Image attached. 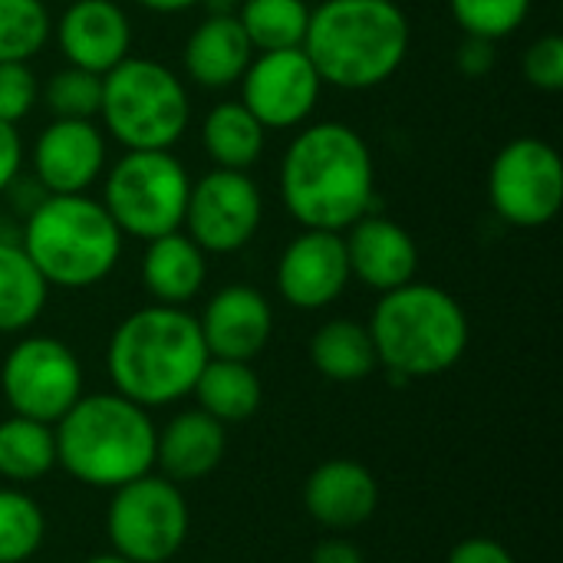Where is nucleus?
<instances>
[{
  "label": "nucleus",
  "instance_id": "nucleus-1",
  "mask_svg": "<svg viewBox=\"0 0 563 563\" xmlns=\"http://www.w3.org/2000/svg\"><path fill=\"white\" fill-rule=\"evenodd\" d=\"M280 201L300 228L343 234L376 201L369 142L346 122L300 125L280 158Z\"/></svg>",
  "mask_w": 563,
  "mask_h": 563
},
{
  "label": "nucleus",
  "instance_id": "nucleus-2",
  "mask_svg": "<svg viewBox=\"0 0 563 563\" xmlns=\"http://www.w3.org/2000/svg\"><path fill=\"white\" fill-rule=\"evenodd\" d=\"M205 363L208 346L198 317L165 303L132 310L106 346V373L115 393L142 409L172 406L191 396Z\"/></svg>",
  "mask_w": 563,
  "mask_h": 563
},
{
  "label": "nucleus",
  "instance_id": "nucleus-3",
  "mask_svg": "<svg viewBox=\"0 0 563 563\" xmlns=\"http://www.w3.org/2000/svg\"><path fill=\"white\" fill-rule=\"evenodd\" d=\"M412 46V26L396 0H323L310 10L303 53L323 86L366 92L389 82Z\"/></svg>",
  "mask_w": 563,
  "mask_h": 563
},
{
  "label": "nucleus",
  "instance_id": "nucleus-4",
  "mask_svg": "<svg viewBox=\"0 0 563 563\" xmlns=\"http://www.w3.org/2000/svg\"><path fill=\"white\" fill-rule=\"evenodd\" d=\"M53 432L56 465L79 485L115 492L155 472V422L119 393H82Z\"/></svg>",
  "mask_w": 563,
  "mask_h": 563
},
{
  "label": "nucleus",
  "instance_id": "nucleus-5",
  "mask_svg": "<svg viewBox=\"0 0 563 563\" xmlns=\"http://www.w3.org/2000/svg\"><path fill=\"white\" fill-rule=\"evenodd\" d=\"M366 327L379 366L396 383L449 373L459 366L472 340L462 303L449 290L419 280L379 294Z\"/></svg>",
  "mask_w": 563,
  "mask_h": 563
},
{
  "label": "nucleus",
  "instance_id": "nucleus-6",
  "mask_svg": "<svg viewBox=\"0 0 563 563\" xmlns=\"http://www.w3.org/2000/svg\"><path fill=\"white\" fill-rule=\"evenodd\" d=\"M122 231L89 195H46L23 214L20 247L49 287L86 290L102 284L122 257Z\"/></svg>",
  "mask_w": 563,
  "mask_h": 563
},
{
  "label": "nucleus",
  "instance_id": "nucleus-7",
  "mask_svg": "<svg viewBox=\"0 0 563 563\" xmlns=\"http://www.w3.org/2000/svg\"><path fill=\"white\" fill-rule=\"evenodd\" d=\"M106 139L125 152H172L191 125L185 79L158 59L125 56L102 76L99 115Z\"/></svg>",
  "mask_w": 563,
  "mask_h": 563
},
{
  "label": "nucleus",
  "instance_id": "nucleus-8",
  "mask_svg": "<svg viewBox=\"0 0 563 563\" xmlns=\"http://www.w3.org/2000/svg\"><path fill=\"white\" fill-rule=\"evenodd\" d=\"M188 191L191 175L172 152H125L106 172L99 201L122 238L155 241L181 231Z\"/></svg>",
  "mask_w": 563,
  "mask_h": 563
},
{
  "label": "nucleus",
  "instance_id": "nucleus-9",
  "mask_svg": "<svg viewBox=\"0 0 563 563\" xmlns=\"http://www.w3.org/2000/svg\"><path fill=\"white\" fill-rule=\"evenodd\" d=\"M191 511L175 482L142 475L112 492L106 508V538L112 554L129 563H168L188 541Z\"/></svg>",
  "mask_w": 563,
  "mask_h": 563
},
{
  "label": "nucleus",
  "instance_id": "nucleus-10",
  "mask_svg": "<svg viewBox=\"0 0 563 563\" xmlns=\"http://www.w3.org/2000/svg\"><path fill=\"white\" fill-rule=\"evenodd\" d=\"M492 211L521 231L551 224L563 208L561 152L534 135L511 139L488 168Z\"/></svg>",
  "mask_w": 563,
  "mask_h": 563
},
{
  "label": "nucleus",
  "instance_id": "nucleus-11",
  "mask_svg": "<svg viewBox=\"0 0 563 563\" xmlns=\"http://www.w3.org/2000/svg\"><path fill=\"white\" fill-rule=\"evenodd\" d=\"M0 393L10 412L56 426L82 396L79 356L56 336H23L3 356Z\"/></svg>",
  "mask_w": 563,
  "mask_h": 563
},
{
  "label": "nucleus",
  "instance_id": "nucleus-12",
  "mask_svg": "<svg viewBox=\"0 0 563 563\" xmlns=\"http://www.w3.org/2000/svg\"><path fill=\"white\" fill-rule=\"evenodd\" d=\"M264 221V195L247 172L211 168L191 181L181 231L205 254H234L247 247Z\"/></svg>",
  "mask_w": 563,
  "mask_h": 563
},
{
  "label": "nucleus",
  "instance_id": "nucleus-13",
  "mask_svg": "<svg viewBox=\"0 0 563 563\" xmlns=\"http://www.w3.org/2000/svg\"><path fill=\"white\" fill-rule=\"evenodd\" d=\"M323 79L303 46L254 53L241 76V102L264 129H300L317 112Z\"/></svg>",
  "mask_w": 563,
  "mask_h": 563
},
{
  "label": "nucleus",
  "instance_id": "nucleus-14",
  "mask_svg": "<svg viewBox=\"0 0 563 563\" xmlns=\"http://www.w3.org/2000/svg\"><path fill=\"white\" fill-rule=\"evenodd\" d=\"M106 158L109 142L96 119H53L33 142V181L46 195H86Z\"/></svg>",
  "mask_w": 563,
  "mask_h": 563
},
{
  "label": "nucleus",
  "instance_id": "nucleus-15",
  "mask_svg": "<svg viewBox=\"0 0 563 563\" xmlns=\"http://www.w3.org/2000/svg\"><path fill=\"white\" fill-rule=\"evenodd\" d=\"M343 234L303 228L277 261V290L294 310H327L350 287Z\"/></svg>",
  "mask_w": 563,
  "mask_h": 563
},
{
  "label": "nucleus",
  "instance_id": "nucleus-16",
  "mask_svg": "<svg viewBox=\"0 0 563 563\" xmlns=\"http://www.w3.org/2000/svg\"><path fill=\"white\" fill-rule=\"evenodd\" d=\"M198 327L208 356L251 363L274 336V310L257 287L228 284L205 303Z\"/></svg>",
  "mask_w": 563,
  "mask_h": 563
},
{
  "label": "nucleus",
  "instance_id": "nucleus-17",
  "mask_svg": "<svg viewBox=\"0 0 563 563\" xmlns=\"http://www.w3.org/2000/svg\"><path fill=\"white\" fill-rule=\"evenodd\" d=\"M53 33L66 63L96 76L132 56V23L115 0H69Z\"/></svg>",
  "mask_w": 563,
  "mask_h": 563
},
{
  "label": "nucleus",
  "instance_id": "nucleus-18",
  "mask_svg": "<svg viewBox=\"0 0 563 563\" xmlns=\"http://www.w3.org/2000/svg\"><path fill=\"white\" fill-rule=\"evenodd\" d=\"M346 261L353 280L376 294H389L406 287L419 274V244L416 238L393 218L363 214L356 224L343 231Z\"/></svg>",
  "mask_w": 563,
  "mask_h": 563
},
{
  "label": "nucleus",
  "instance_id": "nucleus-19",
  "mask_svg": "<svg viewBox=\"0 0 563 563\" xmlns=\"http://www.w3.org/2000/svg\"><path fill=\"white\" fill-rule=\"evenodd\" d=\"M379 482L376 475L353 459L320 462L303 485L307 515L327 531H356L379 511Z\"/></svg>",
  "mask_w": 563,
  "mask_h": 563
},
{
  "label": "nucleus",
  "instance_id": "nucleus-20",
  "mask_svg": "<svg viewBox=\"0 0 563 563\" xmlns=\"http://www.w3.org/2000/svg\"><path fill=\"white\" fill-rule=\"evenodd\" d=\"M228 426L201 409H185L155 429V468L175 485L208 478L228 452Z\"/></svg>",
  "mask_w": 563,
  "mask_h": 563
},
{
  "label": "nucleus",
  "instance_id": "nucleus-21",
  "mask_svg": "<svg viewBox=\"0 0 563 563\" xmlns=\"http://www.w3.org/2000/svg\"><path fill=\"white\" fill-rule=\"evenodd\" d=\"M254 46L234 13H208L185 40V76L201 89H228L241 82Z\"/></svg>",
  "mask_w": 563,
  "mask_h": 563
},
{
  "label": "nucleus",
  "instance_id": "nucleus-22",
  "mask_svg": "<svg viewBox=\"0 0 563 563\" xmlns=\"http://www.w3.org/2000/svg\"><path fill=\"white\" fill-rule=\"evenodd\" d=\"M205 280H208V254L185 231H172L155 241H145L142 284L155 303L185 307L201 294Z\"/></svg>",
  "mask_w": 563,
  "mask_h": 563
},
{
  "label": "nucleus",
  "instance_id": "nucleus-23",
  "mask_svg": "<svg viewBox=\"0 0 563 563\" xmlns=\"http://www.w3.org/2000/svg\"><path fill=\"white\" fill-rule=\"evenodd\" d=\"M191 396L198 399L201 412H208L221 426H234V422H247L251 416H257L264 402V386L251 363L208 356L205 369L195 379Z\"/></svg>",
  "mask_w": 563,
  "mask_h": 563
},
{
  "label": "nucleus",
  "instance_id": "nucleus-24",
  "mask_svg": "<svg viewBox=\"0 0 563 563\" xmlns=\"http://www.w3.org/2000/svg\"><path fill=\"white\" fill-rule=\"evenodd\" d=\"M201 145L214 168L251 172L267 145V129L251 115L241 99H228L208 109L201 122Z\"/></svg>",
  "mask_w": 563,
  "mask_h": 563
},
{
  "label": "nucleus",
  "instance_id": "nucleus-25",
  "mask_svg": "<svg viewBox=\"0 0 563 563\" xmlns=\"http://www.w3.org/2000/svg\"><path fill=\"white\" fill-rule=\"evenodd\" d=\"M310 363L330 383H363L379 369L369 327L343 317L317 327L310 336Z\"/></svg>",
  "mask_w": 563,
  "mask_h": 563
},
{
  "label": "nucleus",
  "instance_id": "nucleus-26",
  "mask_svg": "<svg viewBox=\"0 0 563 563\" xmlns=\"http://www.w3.org/2000/svg\"><path fill=\"white\" fill-rule=\"evenodd\" d=\"M49 284L20 241L0 238V333H26L46 310Z\"/></svg>",
  "mask_w": 563,
  "mask_h": 563
},
{
  "label": "nucleus",
  "instance_id": "nucleus-27",
  "mask_svg": "<svg viewBox=\"0 0 563 563\" xmlns=\"http://www.w3.org/2000/svg\"><path fill=\"white\" fill-rule=\"evenodd\" d=\"M56 468V432L49 422H36L10 412L0 422V478L10 485H33Z\"/></svg>",
  "mask_w": 563,
  "mask_h": 563
},
{
  "label": "nucleus",
  "instance_id": "nucleus-28",
  "mask_svg": "<svg viewBox=\"0 0 563 563\" xmlns=\"http://www.w3.org/2000/svg\"><path fill=\"white\" fill-rule=\"evenodd\" d=\"M310 10L313 7L307 0H241L234 16L254 53H271L303 46Z\"/></svg>",
  "mask_w": 563,
  "mask_h": 563
},
{
  "label": "nucleus",
  "instance_id": "nucleus-29",
  "mask_svg": "<svg viewBox=\"0 0 563 563\" xmlns=\"http://www.w3.org/2000/svg\"><path fill=\"white\" fill-rule=\"evenodd\" d=\"M46 538V515L20 488H0V563H26Z\"/></svg>",
  "mask_w": 563,
  "mask_h": 563
},
{
  "label": "nucleus",
  "instance_id": "nucleus-30",
  "mask_svg": "<svg viewBox=\"0 0 563 563\" xmlns=\"http://www.w3.org/2000/svg\"><path fill=\"white\" fill-rule=\"evenodd\" d=\"M53 36L43 0H0V63H30Z\"/></svg>",
  "mask_w": 563,
  "mask_h": 563
},
{
  "label": "nucleus",
  "instance_id": "nucleus-31",
  "mask_svg": "<svg viewBox=\"0 0 563 563\" xmlns=\"http://www.w3.org/2000/svg\"><path fill=\"white\" fill-rule=\"evenodd\" d=\"M534 0H449V13L465 36L505 40L525 26Z\"/></svg>",
  "mask_w": 563,
  "mask_h": 563
},
{
  "label": "nucleus",
  "instance_id": "nucleus-32",
  "mask_svg": "<svg viewBox=\"0 0 563 563\" xmlns=\"http://www.w3.org/2000/svg\"><path fill=\"white\" fill-rule=\"evenodd\" d=\"M40 96L53 119H96L102 102V76L66 63L43 82Z\"/></svg>",
  "mask_w": 563,
  "mask_h": 563
},
{
  "label": "nucleus",
  "instance_id": "nucleus-33",
  "mask_svg": "<svg viewBox=\"0 0 563 563\" xmlns=\"http://www.w3.org/2000/svg\"><path fill=\"white\" fill-rule=\"evenodd\" d=\"M40 99V82L30 63H0V122L16 125L33 112Z\"/></svg>",
  "mask_w": 563,
  "mask_h": 563
},
{
  "label": "nucleus",
  "instance_id": "nucleus-34",
  "mask_svg": "<svg viewBox=\"0 0 563 563\" xmlns=\"http://www.w3.org/2000/svg\"><path fill=\"white\" fill-rule=\"evenodd\" d=\"M521 73L531 89L538 92H561L563 89V36L544 33L538 36L521 59Z\"/></svg>",
  "mask_w": 563,
  "mask_h": 563
},
{
  "label": "nucleus",
  "instance_id": "nucleus-35",
  "mask_svg": "<svg viewBox=\"0 0 563 563\" xmlns=\"http://www.w3.org/2000/svg\"><path fill=\"white\" fill-rule=\"evenodd\" d=\"M445 563H518V561H515V554H511L501 541H495V538H465V541H459V544L449 551Z\"/></svg>",
  "mask_w": 563,
  "mask_h": 563
},
{
  "label": "nucleus",
  "instance_id": "nucleus-36",
  "mask_svg": "<svg viewBox=\"0 0 563 563\" xmlns=\"http://www.w3.org/2000/svg\"><path fill=\"white\" fill-rule=\"evenodd\" d=\"M495 43L492 40H478V36H465L459 53H455V66L468 76V79H482L495 69Z\"/></svg>",
  "mask_w": 563,
  "mask_h": 563
},
{
  "label": "nucleus",
  "instance_id": "nucleus-37",
  "mask_svg": "<svg viewBox=\"0 0 563 563\" xmlns=\"http://www.w3.org/2000/svg\"><path fill=\"white\" fill-rule=\"evenodd\" d=\"M23 158H26V152H23V139H20L16 125L0 122V195H7L10 185L20 178Z\"/></svg>",
  "mask_w": 563,
  "mask_h": 563
},
{
  "label": "nucleus",
  "instance_id": "nucleus-38",
  "mask_svg": "<svg viewBox=\"0 0 563 563\" xmlns=\"http://www.w3.org/2000/svg\"><path fill=\"white\" fill-rule=\"evenodd\" d=\"M310 563H363V554H360V548H353L350 541L330 538V541H320V544L313 548Z\"/></svg>",
  "mask_w": 563,
  "mask_h": 563
},
{
  "label": "nucleus",
  "instance_id": "nucleus-39",
  "mask_svg": "<svg viewBox=\"0 0 563 563\" xmlns=\"http://www.w3.org/2000/svg\"><path fill=\"white\" fill-rule=\"evenodd\" d=\"M135 3L152 13H185V10L201 7V0H135Z\"/></svg>",
  "mask_w": 563,
  "mask_h": 563
},
{
  "label": "nucleus",
  "instance_id": "nucleus-40",
  "mask_svg": "<svg viewBox=\"0 0 563 563\" xmlns=\"http://www.w3.org/2000/svg\"><path fill=\"white\" fill-rule=\"evenodd\" d=\"M208 7V13H238L241 0H201Z\"/></svg>",
  "mask_w": 563,
  "mask_h": 563
},
{
  "label": "nucleus",
  "instance_id": "nucleus-41",
  "mask_svg": "<svg viewBox=\"0 0 563 563\" xmlns=\"http://www.w3.org/2000/svg\"><path fill=\"white\" fill-rule=\"evenodd\" d=\"M86 563H129V561L109 551V554H96V558H89V561H86Z\"/></svg>",
  "mask_w": 563,
  "mask_h": 563
},
{
  "label": "nucleus",
  "instance_id": "nucleus-42",
  "mask_svg": "<svg viewBox=\"0 0 563 563\" xmlns=\"http://www.w3.org/2000/svg\"><path fill=\"white\" fill-rule=\"evenodd\" d=\"M0 238H3V234H0Z\"/></svg>",
  "mask_w": 563,
  "mask_h": 563
}]
</instances>
